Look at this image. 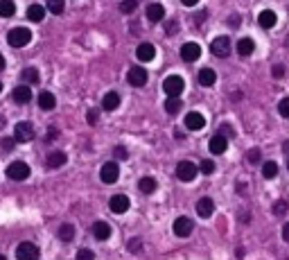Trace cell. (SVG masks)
Instances as JSON below:
<instances>
[{
  "mask_svg": "<svg viewBox=\"0 0 289 260\" xmlns=\"http://www.w3.org/2000/svg\"><path fill=\"white\" fill-rule=\"evenodd\" d=\"M156 179H152V177H142L138 181V188H140V192H144V195H152L154 190H156Z\"/></svg>",
  "mask_w": 289,
  "mask_h": 260,
  "instance_id": "484cf974",
  "label": "cell"
},
{
  "mask_svg": "<svg viewBox=\"0 0 289 260\" xmlns=\"http://www.w3.org/2000/svg\"><path fill=\"white\" fill-rule=\"evenodd\" d=\"M99 177H102L104 183H115L117 177H120V168H117V163H113V161H111V163H104Z\"/></svg>",
  "mask_w": 289,
  "mask_h": 260,
  "instance_id": "ba28073f",
  "label": "cell"
},
{
  "mask_svg": "<svg viewBox=\"0 0 289 260\" xmlns=\"http://www.w3.org/2000/svg\"><path fill=\"white\" fill-rule=\"evenodd\" d=\"M197 213L201 215V217H210V215L215 213V201H212L210 197H203V199H199Z\"/></svg>",
  "mask_w": 289,
  "mask_h": 260,
  "instance_id": "ac0fdd59",
  "label": "cell"
},
{
  "mask_svg": "<svg viewBox=\"0 0 289 260\" xmlns=\"http://www.w3.org/2000/svg\"><path fill=\"white\" fill-rule=\"evenodd\" d=\"M126 156L129 154H126L124 147H115V159H126Z\"/></svg>",
  "mask_w": 289,
  "mask_h": 260,
  "instance_id": "ee69618b",
  "label": "cell"
},
{
  "mask_svg": "<svg viewBox=\"0 0 289 260\" xmlns=\"http://www.w3.org/2000/svg\"><path fill=\"white\" fill-rule=\"evenodd\" d=\"M192 228H194V224H192V219H190V217H179L174 222V233L179 237L190 235V233H192Z\"/></svg>",
  "mask_w": 289,
  "mask_h": 260,
  "instance_id": "4fadbf2b",
  "label": "cell"
},
{
  "mask_svg": "<svg viewBox=\"0 0 289 260\" xmlns=\"http://www.w3.org/2000/svg\"><path fill=\"white\" fill-rule=\"evenodd\" d=\"M181 106H183V104H181L179 97H167V100H165V111H167V113H172V115L179 113Z\"/></svg>",
  "mask_w": 289,
  "mask_h": 260,
  "instance_id": "1f68e13d",
  "label": "cell"
},
{
  "mask_svg": "<svg viewBox=\"0 0 289 260\" xmlns=\"http://www.w3.org/2000/svg\"><path fill=\"white\" fill-rule=\"evenodd\" d=\"M237 16H230V28H237Z\"/></svg>",
  "mask_w": 289,
  "mask_h": 260,
  "instance_id": "c3c4849f",
  "label": "cell"
},
{
  "mask_svg": "<svg viewBox=\"0 0 289 260\" xmlns=\"http://www.w3.org/2000/svg\"><path fill=\"white\" fill-rule=\"evenodd\" d=\"M23 79L30 84H39V70L36 68H25L23 70Z\"/></svg>",
  "mask_w": 289,
  "mask_h": 260,
  "instance_id": "d6a6232c",
  "label": "cell"
},
{
  "mask_svg": "<svg viewBox=\"0 0 289 260\" xmlns=\"http://www.w3.org/2000/svg\"><path fill=\"white\" fill-rule=\"evenodd\" d=\"M66 161H68V156L63 154V152L54 150V152H50V154H48L45 165H48V168H52V170H57V168H63V163H66Z\"/></svg>",
  "mask_w": 289,
  "mask_h": 260,
  "instance_id": "9a60e30c",
  "label": "cell"
},
{
  "mask_svg": "<svg viewBox=\"0 0 289 260\" xmlns=\"http://www.w3.org/2000/svg\"><path fill=\"white\" fill-rule=\"evenodd\" d=\"M16 258L18 260H39V246L32 242H23L16 246Z\"/></svg>",
  "mask_w": 289,
  "mask_h": 260,
  "instance_id": "8992f818",
  "label": "cell"
},
{
  "mask_svg": "<svg viewBox=\"0 0 289 260\" xmlns=\"http://www.w3.org/2000/svg\"><path fill=\"white\" fill-rule=\"evenodd\" d=\"M271 73H273L275 79H280L284 75V68H282V66H273V68H271Z\"/></svg>",
  "mask_w": 289,
  "mask_h": 260,
  "instance_id": "7bdbcfd3",
  "label": "cell"
},
{
  "mask_svg": "<svg viewBox=\"0 0 289 260\" xmlns=\"http://www.w3.org/2000/svg\"><path fill=\"white\" fill-rule=\"evenodd\" d=\"M248 161L257 163V161H260V150H248Z\"/></svg>",
  "mask_w": 289,
  "mask_h": 260,
  "instance_id": "b9f144b4",
  "label": "cell"
},
{
  "mask_svg": "<svg viewBox=\"0 0 289 260\" xmlns=\"http://www.w3.org/2000/svg\"><path fill=\"white\" fill-rule=\"evenodd\" d=\"M12 97H14V102H16V104H30V100H32L30 86H16L12 91Z\"/></svg>",
  "mask_w": 289,
  "mask_h": 260,
  "instance_id": "2e32d148",
  "label": "cell"
},
{
  "mask_svg": "<svg viewBox=\"0 0 289 260\" xmlns=\"http://www.w3.org/2000/svg\"><path fill=\"white\" fill-rule=\"evenodd\" d=\"M203 124H206V118H203L199 111H190V113L185 115V127H188L190 132H199V129H203Z\"/></svg>",
  "mask_w": 289,
  "mask_h": 260,
  "instance_id": "30bf717a",
  "label": "cell"
},
{
  "mask_svg": "<svg viewBox=\"0 0 289 260\" xmlns=\"http://www.w3.org/2000/svg\"><path fill=\"white\" fill-rule=\"evenodd\" d=\"M253 50H255V43H253V39H239L237 41V52L242 57H248V55H253Z\"/></svg>",
  "mask_w": 289,
  "mask_h": 260,
  "instance_id": "d4e9b609",
  "label": "cell"
},
{
  "mask_svg": "<svg viewBox=\"0 0 289 260\" xmlns=\"http://www.w3.org/2000/svg\"><path fill=\"white\" fill-rule=\"evenodd\" d=\"M282 237H284V242H289V222L282 226Z\"/></svg>",
  "mask_w": 289,
  "mask_h": 260,
  "instance_id": "bcb514c9",
  "label": "cell"
},
{
  "mask_svg": "<svg viewBox=\"0 0 289 260\" xmlns=\"http://www.w3.org/2000/svg\"><path fill=\"white\" fill-rule=\"evenodd\" d=\"M228 150V141H226L224 134H217V136L210 138V152L212 154H224Z\"/></svg>",
  "mask_w": 289,
  "mask_h": 260,
  "instance_id": "e0dca14e",
  "label": "cell"
},
{
  "mask_svg": "<svg viewBox=\"0 0 289 260\" xmlns=\"http://www.w3.org/2000/svg\"><path fill=\"white\" fill-rule=\"evenodd\" d=\"M7 41L12 48H25L27 43L32 41V32L27 28H14V30H9Z\"/></svg>",
  "mask_w": 289,
  "mask_h": 260,
  "instance_id": "6da1fadb",
  "label": "cell"
},
{
  "mask_svg": "<svg viewBox=\"0 0 289 260\" xmlns=\"http://www.w3.org/2000/svg\"><path fill=\"white\" fill-rule=\"evenodd\" d=\"M7 177L14 179V181H25V179L30 177V165L23 163V161H14L7 168Z\"/></svg>",
  "mask_w": 289,
  "mask_h": 260,
  "instance_id": "277c9868",
  "label": "cell"
},
{
  "mask_svg": "<svg viewBox=\"0 0 289 260\" xmlns=\"http://www.w3.org/2000/svg\"><path fill=\"white\" fill-rule=\"evenodd\" d=\"M199 172H203V174H212L215 172V163L212 161H201V165H199Z\"/></svg>",
  "mask_w": 289,
  "mask_h": 260,
  "instance_id": "d590c367",
  "label": "cell"
},
{
  "mask_svg": "<svg viewBox=\"0 0 289 260\" xmlns=\"http://www.w3.org/2000/svg\"><path fill=\"white\" fill-rule=\"evenodd\" d=\"M48 12H52V14H63V10H66V0H48Z\"/></svg>",
  "mask_w": 289,
  "mask_h": 260,
  "instance_id": "4dcf8cb0",
  "label": "cell"
},
{
  "mask_svg": "<svg viewBox=\"0 0 289 260\" xmlns=\"http://www.w3.org/2000/svg\"><path fill=\"white\" fill-rule=\"evenodd\" d=\"M129 84L131 86H144L147 84V70L140 68V66H133V68L129 70Z\"/></svg>",
  "mask_w": 289,
  "mask_h": 260,
  "instance_id": "8fae6325",
  "label": "cell"
},
{
  "mask_svg": "<svg viewBox=\"0 0 289 260\" xmlns=\"http://www.w3.org/2000/svg\"><path fill=\"white\" fill-rule=\"evenodd\" d=\"M0 260H7V258H5V255H3V253H0Z\"/></svg>",
  "mask_w": 289,
  "mask_h": 260,
  "instance_id": "f5cc1de1",
  "label": "cell"
},
{
  "mask_svg": "<svg viewBox=\"0 0 289 260\" xmlns=\"http://www.w3.org/2000/svg\"><path fill=\"white\" fill-rule=\"evenodd\" d=\"M27 19H30L32 23H41V21L45 19V7L43 5H30L27 7Z\"/></svg>",
  "mask_w": 289,
  "mask_h": 260,
  "instance_id": "44dd1931",
  "label": "cell"
},
{
  "mask_svg": "<svg viewBox=\"0 0 289 260\" xmlns=\"http://www.w3.org/2000/svg\"><path fill=\"white\" fill-rule=\"evenodd\" d=\"M275 14L271 10H264V12H260V16H257V25H260V28H264V30H271L275 25Z\"/></svg>",
  "mask_w": 289,
  "mask_h": 260,
  "instance_id": "d6986e66",
  "label": "cell"
},
{
  "mask_svg": "<svg viewBox=\"0 0 289 260\" xmlns=\"http://www.w3.org/2000/svg\"><path fill=\"white\" fill-rule=\"evenodd\" d=\"M135 57H138L140 61H154V57H156V48L152 46V43H140L138 50H135Z\"/></svg>",
  "mask_w": 289,
  "mask_h": 260,
  "instance_id": "5bb4252c",
  "label": "cell"
},
{
  "mask_svg": "<svg viewBox=\"0 0 289 260\" xmlns=\"http://www.w3.org/2000/svg\"><path fill=\"white\" fill-rule=\"evenodd\" d=\"M14 145H16V138H3V147H5V150L12 152Z\"/></svg>",
  "mask_w": 289,
  "mask_h": 260,
  "instance_id": "60d3db41",
  "label": "cell"
},
{
  "mask_svg": "<svg viewBox=\"0 0 289 260\" xmlns=\"http://www.w3.org/2000/svg\"><path fill=\"white\" fill-rule=\"evenodd\" d=\"M181 3H183V5H185V7H192V5H197L199 0H181Z\"/></svg>",
  "mask_w": 289,
  "mask_h": 260,
  "instance_id": "7dc6e473",
  "label": "cell"
},
{
  "mask_svg": "<svg viewBox=\"0 0 289 260\" xmlns=\"http://www.w3.org/2000/svg\"><path fill=\"white\" fill-rule=\"evenodd\" d=\"M199 57H201V48H199L197 43H185V46H181V59L183 61L192 64V61H197Z\"/></svg>",
  "mask_w": 289,
  "mask_h": 260,
  "instance_id": "9c48e42d",
  "label": "cell"
},
{
  "mask_svg": "<svg viewBox=\"0 0 289 260\" xmlns=\"http://www.w3.org/2000/svg\"><path fill=\"white\" fill-rule=\"evenodd\" d=\"M163 16H165V10H163V5H158V3H152V5H147V19L149 21H163Z\"/></svg>",
  "mask_w": 289,
  "mask_h": 260,
  "instance_id": "cb8c5ba5",
  "label": "cell"
},
{
  "mask_svg": "<svg viewBox=\"0 0 289 260\" xmlns=\"http://www.w3.org/2000/svg\"><path fill=\"white\" fill-rule=\"evenodd\" d=\"M215 82H217V73L212 68H203L199 73V84L201 86H215Z\"/></svg>",
  "mask_w": 289,
  "mask_h": 260,
  "instance_id": "7402d4cb",
  "label": "cell"
},
{
  "mask_svg": "<svg viewBox=\"0 0 289 260\" xmlns=\"http://www.w3.org/2000/svg\"><path fill=\"white\" fill-rule=\"evenodd\" d=\"M3 127H5V115L0 113V129H3Z\"/></svg>",
  "mask_w": 289,
  "mask_h": 260,
  "instance_id": "f907efd6",
  "label": "cell"
},
{
  "mask_svg": "<svg viewBox=\"0 0 289 260\" xmlns=\"http://www.w3.org/2000/svg\"><path fill=\"white\" fill-rule=\"evenodd\" d=\"M210 52L215 57H228V52H230V39L228 37H217L215 41L210 43Z\"/></svg>",
  "mask_w": 289,
  "mask_h": 260,
  "instance_id": "52a82bcc",
  "label": "cell"
},
{
  "mask_svg": "<svg viewBox=\"0 0 289 260\" xmlns=\"http://www.w3.org/2000/svg\"><path fill=\"white\" fill-rule=\"evenodd\" d=\"M287 213V204L284 201H275L273 204V215H284Z\"/></svg>",
  "mask_w": 289,
  "mask_h": 260,
  "instance_id": "f35d334b",
  "label": "cell"
},
{
  "mask_svg": "<svg viewBox=\"0 0 289 260\" xmlns=\"http://www.w3.org/2000/svg\"><path fill=\"white\" fill-rule=\"evenodd\" d=\"M199 168L192 163V161H181L179 165H176V177L181 179V181H192L194 177H197Z\"/></svg>",
  "mask_w": 289,
  "mask_h": 260,
  "instance_id": "5b68a950",
  "label": "cell"
},
{
  "mask_svg": "<svg viewBox=\"0 0 289 260\" xmlns=\"http://www.w3.org/2000/svg\"><path fill=\"white\" fill-rule=\"evenodd\" d=\"M59 237H61L63 242H72V237H75V226H72V224H63V226L59 228Z\"/></svg>",
  "mask_w": 289,
  "mask_h": 260,
  "instance_id": "f546056e",
  "label": "cell"
},
{
  "mask_svg": "<svg viewBox=\"0 0 289 260\" xmlns=\"http://www.w3.org/2000/svg\"><path fill=\"white\" fill-rule=\"evenodd\" d=\"M117 106H120V95H117L115 91L106 93V95H104V100H102V109L104 111H115Z\"/></svg>",
  "mask_w": 289,
  "mask_h": 260,
  "instance_id": "ffe728a7",
  "label": "cell"
},
{
  "mask_svg": "<svg viewBox=\"0 0 289 260\" xmlns=\"http://www.w3.org/2000/svg\"><path fill=\"white\" fill-rule=\"evenodd\" d=\"M36 132H34V124L32 122H18L16 127H14V138H16V143H30L34 141Z\"/></svg>",
  "mask_w": 289,
  "mask_h": 260,
  "instance_id": "7a4b0ae2",
  "label": "cell"
},
{
  "mask_svg": "<svg viewBox=\"0 0 289 260\" xmlns=\"http://www.w3.org/2000/svg\"><path fill=\"white\" fill-rule=\"evenodd\" d=\"M275 174H278V163H275V161H266V163L262 165V177H264V179H273Z\"/></svg>",
  "mask_w": 289,
  "mask_h": 260,
  "instance_id": "f1b7e54d",
  "label": "cell"
},
{
  "mask_svg": "<svg viewBox=\"0 0 289 260\" xmlns=\"http://www.w3.org/2000/svg\"><path fill=\"white\" fill-rule=\"evenodd\" d=\"M14 12H16L14 0H0V16H3V19H9V16H14Z\"/></svg>",
  "mask_w": 289,
  "mask_h": 260,
  "instance_id": "83f0119b",
  "label": "cell"
},
{
  "mask_svg": "<svg viewBox=\"0 0 289 260\" xmlns=\"http://www.w3.org/2000/svg\"><path fill=\"white\" fill-rule=\"evenodd\" d=\"M284 154H289V141L284 143Z\"/></svg>",
  "mask_w": 289,
  "mask_h": 260,
  "instance_id": "816d5d0a",
  "label": "cell"
},
{
  "mask_svg": "<svg viewBox=\"0 0 289 260\" xmlns=\"http://www.w3.org/2000/svg\"><path fill=\"white\" fill-rule=\"evenodd\" d=\"M108 204H111V210H113V213L120 215V213H126V210H129V204H131V201H129V197H126V195H113Z\"/></svg>",
  "mask_w": 289,
  "mask_h": 260,
  "instance_id": "7c38bea8",
  "label": "cell"
},
{
  "mask_svg": "<svg viewBox=\"0 0 289 260\" xmlns=\"http://www.w3.org/2000/svg\"><path fill=\"white\" fill-rule=\"evenodd\" d=\"M97 118H99V111L97 109H90L88 111V122L90 124H97Z\"/></svg>",
  "mask_w": 289,
  "mask_h": 260,
  "instance_id": "ab89813d",
  "label": "cell"
},
{
  "mask_svg": "<svg viewBox=\"0 0 289 260\" xmlns=\"http://www.w3.org/2000/svg\"><path fill=\"white\" fill-rule=\"evenodd\" d=\"M183 86L185 84L179 75H170V77H165V82H163V91L170 97H179L181 93H183Z\"/></svg>",
  "mask_w": 289,
  "mask_h": 260,
  "instance_id": "3957f363",
  "label": "cell"
},
{
  "mask_svg": "<svg viewBox=\"0 0 289 260\" xmlns=\"http://www.w3.org/2000/svg\"><path fill=\"white\" fill-rule=\"evenodd\" d=\"M278 113L282 115V118H287V120H289V97H282V100H280V104H278Z\"/></svg>",
  "mask_w": 289,
  "mask_h": 260,
  "instance_id": "836d02e7",
  "label": "cell"
},
{
  "mask_svg": "<svg viewBox=\"0 0 289 260\" xmlns=\"http://www.w3.org/2000/svg\"><path fill=\"white\" fill-rule=\"evenodd\" d=\"M135 7H138V3H135V0H122L120 10L124 12V14H131V12H135Z\"/></svg>",
  "mask_w": 289,
  "mask_h": 260,
  "instance_id": "e575fe53",
  "label": "cell"
},
{
  "mask_svg": "<svg viewBox=\"0 0 289 260\" xmlns=\"http://www.w3.org/2000/svg\"><path fill=\"white\" fill-rule=\"evenodd\" d=\"M77 260H95V253L90 249H79L77 251Z\"/></svg>",
  "mask_w": 289,
  "mask_h": 260,
  "instance_id": "8d00e7d4",
  "label": "cell"
},
{
  "mask_svg": "<svg viewBox=\"0 0 289 260\" xmlns=\"http://www.w3.org/2000/svg\"><path fill=\"white\" fill-rule=\"evenodd\" d=\"M93 235L97 237V240H108V235H111V226H108L106 222H95L93 224Z\"/></svg>",
  "mask_w": 289,
  "mask_h": 260,
  "instance_id": "603a6c76",
  "label": "cell"
},
{
  "mask_svg": "<svg viewBox=\"0 0 289 260\" xmlns=\"http://www.w3.org/2000/svg\"><path fill=\"white\" fill-rule=\"evenodd\" d=\"M126 249H129L131 253H135V251H140V249H142V242H140L138 237H131V240H129V244H126Z\"/></svg>",
  "mask_w": 289,
  "mask_h": 260,
  "instance_id": "74e56055",
  "label": "cell"
},
{
  "mask_svg": "<svg viewBox=\"0 0 289 260\" xmlns=\"http://www.w3.org/2000/svg\"><path fill=\"white\" fill-rule=\"evenodd\" d=\"M0 91H3V84H0Z\"/></svg>",
  "mask_w": 289,
  "mask_h": 260,
  "instance_id": "db71d44e",
  "label": "cell"
},
{
  "mask_svg": "<svg viewBox=\"0 0 289 260\" xmlns=\"http://www.w3.org/2000/svg\"><path fill=\"white\" fill-rule=\"evenodd\" d=\"M165 30L172 34V32H176V30H179V25H176V21H170V23L165 25Z\"/></svg>",
  "mask_w": 289,
  "mask_h": 260,
  "instance_id": "f6af8a7d",
  "label": "cell"
},
{
  "mask_svg": "<svg viewBox=\"0 0 289 260\" xmlns=\"http://www.w3.org/2000/svg\"><path fill=\"white\" fill-rule=\"evenodd\" d=\"M3 68H5V57L0 55V70H3Z\"/></svg>",
  "mask_w": 289,
  "mask_h": 260,
  "instance_id": "681fc988",
  "label": "cell"
},
{
  "mask_svg": "<svg viewBox=\"0 0 289 260\" xmlns=\"http://www.w3.org/2000/svg\"><path fill=\"white\" fill-rule=\"evenodd\" d=\"M54 104H57V100H54V95L50 91H43L39 95V106H41V109H54Z\"/></svg>",
  "mask_w": 289,
  "mask_h": 260,
  "instance_id": "4316f807",
  "label": "cell"
}]
</instances>
